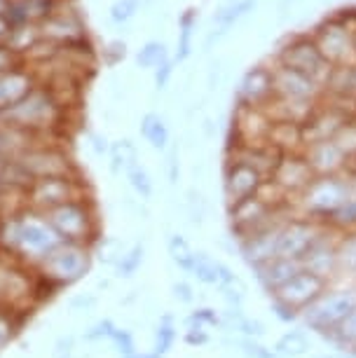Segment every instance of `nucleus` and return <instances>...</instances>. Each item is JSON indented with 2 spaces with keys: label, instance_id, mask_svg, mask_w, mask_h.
<instances>
[{
  "label": "nucleus",
  "instance_id": "obj_1",
  "mask_svg": "<svg viewBox=\"0 0 356 358\" xmlns=\"http://www.w3.org/2000/svg\"><path fill=\"white\" fill-rule=\"evenodd\" d=\"M59 244L62 236L55 232V227L43 213L31 208L3 215L0 220V253L26 267H38Z\"/></svg>",
  "mask_w": 356,
  "mask_h": 358
},
{
  "label": "nucleus",
  "instance_id": "obj_2",
  "mask_svg": "<svg viewBox=\"0 0 356 358\" xmlns=\"http://www.w3.org/2000/svg\"><path fill=\"white\" fill-rule=\"evenodd\" d=\"M66 108L69 106H64L47 87L38 85L36 90H33L29 96H24L17 106L0 113V124L12 127V129H19L24 134H31V136H36L40 141L62 124Z\"/></svg>",
  "mask_w": 356,
  "mask_h": 358
},
{
  "label": "nucleus",
  "instance_id": "obj_3",
  "mask_svg": "<svg viewBox=\"0 0 356 358\" xmlns=\"http://www.w3.org/2000/svg\"><path fill=\"white\" fill-rule=\"evenodd\" d=\"M352 178L347 173L338 176H314L310 185L293 199V211L305 218L324 222L352 197Z\"/></svg>",
  "mask_w": 356,
  "mask_h": 358
},
{
  "label": "nucleus",
  "instance_id": "obj_4",
  "mask_svg": "<svg viewBox=\"0 0 356 358\" xmlns=\"http://www.w3.org/2000/svg\"><path fill=\"white\" fill-rule=\"evenodd\" d=\"M94 260V246L85 244H69L62 241L55 251L36 267L40 281L55 293V290H64L76 286L83 281L92 269Z\"/></svg>",
  "mask_w": 356,
  "mask_h": 358
},
{
  "label": "nucleus",
  "instance_id": "obj_5",
  "mask_svg": "<svg viewBox=\"0 0 356 358\" xmlns=\"http://www.w3.org/2000/svg\"><path fill=\"white\" fill-rule=\"evenodd\" d=\"M354 307H356V286H342V288L328 286L324 295H319L310 307L302 309L300 321L312 333L326 337L333 330H338V326L352 314Z\"/></svg>",
  "mask_w": 356,
  "mask_h": 358
},
{
  "label": "nucleus",
  "instance_id": "obj_6",
  "mask_svg": "<svg viewBox=\"0 0 356 358\" xmlns=\"http://www.w3.org/2000/svg\"><path fill=\"white\" fill-rule=\"evenodd\" d=\"M43 215L62 236V241L85 246H94L99 241V213L92 199L71 201Z\"/></svg>",
  "mask_w": 356,
  "mask_h": 358
},
{
  "label": "nucleus",
  "instance_id": "obj_7",
  "mask_svg": "<svg viewBox=\"0 0 356 358\" xmlns=\"http://www.w3.org/2000/svg\"><path fill=\"white\" fill-rule=\"evenodd\" d=\"M83 199H90V194H87V183L80 180L78 173L33 180L24 192L26 208H31L36 213H50L64 204Z\"/></svg>",
  "mask_w": 356,
  "mask_h": 358
},
{
  "label": "nucleus",
  "instance_id": "obj_8",
  "mask_svg": "<svg viewBox=\"0 0 356 358\" xmlns=\"http://www.w3.org/2000/svg\"><path fill=\"white\" fill-rule=\"evenodd\" d=\"M277 64L312 78L314 83H319L324 90L328 85V78H331V73H333V66L321 57L319 47L314 43L312 36H295L288 40L277 54Z\"/></svg>",
  "mask_w": 356,
  "mask_h": 358
},
{
  "label": "nucleus",
  "instance_id": "obj_9",
  "mask_svg": "<svg viewBox=\"0 0 356 358\" xmlns=\"http://www.w3.org/2000/svg\"><path fill=\"white\" fill-rule=\"evenodd\" d=\"M15 162L22 166V171L31 178V183H33V180H40V178H57V176L78 173L69 155H66L62 148H57L52 143L31 145L29 150L17 155Z\"/></svg>",
  "mask_w": 356,
  "mask_h": 358
},
{
  "label": "nucleus",
  "instance_id": "obj_10",
  "mask_svg": "<svg viewBox=\"0 0 356 358\" xmlns=\"http://www.w3.org/2000/svg\"><path fill=\"white\" fill-rule=\"evenodd\" d=\"M324 229H326L324 222H317L312 218H305V215L293 213L291 218H286L284 225H281L279 258L300 262L305 258V253L314 246V241L324 234Z\"/></svg>",
  "mask_w": 356,
  "mask_h": 358
},
{
  "label": "nucleus",
  "instance_id": "obj_11",
  "mask_svg": "<svg viewBox=\"0 0 356 358\" xmlns=\"http://www.w3.org/2000/svg\"><path fill=\"white\" fill-rule=\"evenodd\" d=\"M314 43H317L321 57L333 66H349L356 64V54H354V38L352 31L340 22L338 17L328 19L321 26H317L314 31Z\"/></svg>",
  "mask_w": 356,
  "mask_h": 358
},
{
  "label": "nucleus",
  "instance_id": "obj_12",
  "mask_svg": "<svg viewBox=\"0 0 356 358\" xmlns=\"http://www.w3.org/2000/svg\"><path fill=\"white\" fill-rule=\"evenodd\" d=\"M284 211H272L265 201H260L256 194L248 197L239 204H234L227 208V218H230V229H232V239H244V236L258 232L272 222H277Z\"/></svg>",
  "mask_w": 356,
  "mask_h": 358
},
{
  "label": "nucleus",
  "instance_id": "obj_13",
  "mask_svg": "<svg viewBox=\"0 0 356 358\" xmlns=\"http://www.w3.org/2000/svg\"><path fill=\"white\" fill-rule=\"evenodd\" d=\"M331 283H326L324 279L314 276L305 269H300L291 281H286L284 286L277 288L272 293V300L281 302V305L291 307L293 312H302L305 307H310L319 295H324Z\"/></svg>",
  "mask_w": 356,
  "mask_h": 358
},
{
  "label": "nucleus",
  "instance_id": "obj_14",
  "mask_svg": "<svg viewBox=\"0 0 356 358\" xmlns=\"http://www.w3.org/2000/svg\"><path fill=\"white\" fill-rule=\"evenodd\" d=\"M284 220L286 218H279L277 222H272V225H267L263 229H258V232L248 234L244 239L237 241L241 260H244L251 269L265 265V262H270L279 255V234H281Z\"/></svg>",
  "mask_w": 356,
  "mask_h": 358
},
{
  "label": "nucleus",
  "instance_id": "obj_15",
  "mask_svg": "<svg viewBox=\"0 0 356 358\" xmlns=\"http://www.w3.org/2000/svg\"><path fill=\"white\" fill-rule=\"evenodd\" d=\"M263 176H260L256 169L244 164V162L230 159L225 164V173H223V194L227 201V208L239 204L248 197L258 192V187L263 185Z\"/></svg>",
  "mask_w": 356,
  "mask_h": 358
},
{
  "label": "nucleus",
  "instance_id": "obj_16",
  "mask_svg": "<svg viewBox=\"0 0 356 358\" xmlns=\"http://www.w3.org/2000/svg\"><path fill=\"white\" fill-rule=\"evenodd\" d=\"M274 80V96L279 99H293V101H321L324 87L314 83L312 78L302 76L298 71H291L286 66H274L272 69Z\"/></svg>",
  "mask_w": 356,
  "mask_h": 358
},
{
  "label": "nucleus",
  "instance_id": "obj_17",
  "mask_svg": "<svg viewBox=\"0 0 356 358\" xmlns=\"http://www.w3.org/2000/svg\"><path fill=\"white\" fill-rule=\"evenodd\" d=\"M335 236L338 232H333L331 227L324 229V234L314 241V246L305 253V258L300 260V265L305 272H310L319 279H324L326 283H333V279L338 276V258H335Z\"/></svg>",
  "mask_w": 356,
  "mask_h": 358
},
{
  "label": "nucleus",
  "instance_id": "obj_18",
  "mask_svg": "<svg viewBox=\"0 0 356 358\" xmlns=\"http://www.w3.org/2000/svg\"><path fill=\"white\" fill-rule=\"evenodd\" d=\"M270 178L288 194V197L295 199L307 185H310L314 173L310 164H307V159L302 157V152H286V155H281L279 164Z\"/></svg>",
  "mask_w": 356,
  "mask_h": 358
},
{
  "label": "nucleus",
  "instance_id": "obj_19",
  "mask_svg": "<svg viewBox=\"0 0 356 358\" xmlns=\"http://www.w3.org/2000/svg\"><path fill=\"white\" fill-rule=\"evenodd\" d=\"M302 157L307 159L314 176H338V173L349 176V162L342 155L340 148L335 145L333 138L305 145L302 148Z\"/></svg>",
  "mask_w": 356,
  "mask_h": 358
},
{
  "label": "nucleus",
  "instance_id": "obj_20",
  "mask_svg": "<svg viewBox=\"0 0 356 358\" xmlns=\"http://www.w3.org/2000/svg\"><path fill=\"white\" fill-rule=\"evenodd\" d=\"M274 99V80L272 69L256 66L251 69L241 80L239 87V106L248 108H265Z\"/></svg>",
  "mask_w": 356,
  "mask_h": 358
},
{
  "label": "nucleus",
  "instance_id": "obj_21",
  "mask_svg": "<svg viewBox=\"0 0 356 358\" xmlns=\"http://www.w3.org/2000/svg\"><path fill=\"white\" fill-rule=\"evenodd\" d=\"M40 83L36 73L29 69H12L0 76V113L10 110L12 106H17L24 96L36 90Z\"/></svg>",
  "mask_w": 356,
  "mask_h": 358
},
{
  "label": "nucleus",
  "instance_id": "obj_22",
  "mask_svg": "<svg viewBox=\"0 0 356 358\" xmlns=\"http://www.w3.org/2000/svg\"><path fill=\"white\" fill-rule=\"evenodd\" d=\"M302 269L298 260H288V258H274L270 262L260 267H253V274H256V281L260 283V288L267 290V293H274L277 288L284 286L286 281H291L295 274Z\"/></svg>",
  "mask_w": 356,
  "mask_h": 358
},
{
  "label": "nucleus",
  "instance_id": "obj_23",
  "mask_svg": "<svg viewBox=\"0 0 356 358\" xmlns=\"http://www.w3.org/2000/svg\"><path fill=\"white\" fill-rule=\"evenodd\" d=\"M312 351V337L307 335L305 328L286 330L284 335L274 342V354L279 358H300Z\"/></svg>",
  "mask_w": 356,
  "mask_h": 358
},
{
  "label": "nucleus",
  "instance_id": "obj_24",
  "mask_svg": "<svg viewBox=\"0 0 356 358\" xmlns=\"http://www.w3.org/2000/svg\"><path fill=\"white\" fill-rule=\"evenodd\" d=\"M335 258H338V276L356 279V229L335 236Z\"/></svg>",
  "mask_w": 356,
  "mask_h": 358
},
{
  "label": "nucleus",
  "instance_id": "obj_25",
  "mask_svg": "<svg viewBox=\"0 0 356 358\" xmlns=\"http://www.w3.org/2000/svg\"><path fill=\"white\" fill-rule=\"evenodd\" d=\"M220 265L223 262L211 258L209 253L204 251H194V260L190 267V274L204 286H218L220 288Z\"/></svg>",
  "mask_w": 356,
  "mask_h": 358
},
{
  "label": "nucleus",
  "instance_id": "obj_26",
  "mask_svg": "<svg viewBox=\"0 0 356 358\" xmlns=\"http://www.w3.org/2000/svg\"><path fill=\"white\" fill-rule=\"evenodd\" d=\"M40 36L47 38L50 43H76V40L83 38V31H80L78 24H73L71 19L66 22L64 17H52L50 22L43 24V31Z\"/></svg>",
  "mask_w": 356,
  "mask_h": 358
},
{
  "label": "nucleus",
  "instance_id": "obj_27",
  "mask_svg": "<svg viewBox=\"0 0 356 358\" xmlns=\"http://www.w3.org/2000/svg\"><path fill=\"white\" fill-rule=\"evenodd\" d=\"M141 136L155 148V150H164L166 143H169V129H166L164 120L155 113H148L141 120Z\"/></svg>",
  "mask_w": 356,
  "mask_h": 358
},
{
  "label": "nucleus",
  "instance_id": "obj_28",
  "mask_svg": "<svg viewBox=\"0 0 356 358\" xmlns=\"http://www.w3.org/2000/svg\"><path fill=\"white\" fill-rule=\"evenodd\" d=\"M178 340V330H176V323H173V316L171 314H164L159 316V323H157V330H155V347H152V354H157L162 358L164 354H169L173 349V344Z\"/></svg>",
  "mask_w": 356,
  "mask_h": 358
},
{
  "label": "nucleus",
  "instance_id": "obj_29",
  "mask_svg": "<svg viewBox=\"0 0 356 358\" xmlns=\"http://www.w3.org/2000/svg\"><path fill=\"white\" fill-rule=\"evenodd\" d=\"M326 227H331L333 232H354L356 229V194H352L331 218L326 220Z\"/></svg>",
  "mask_w": 356,
  "mask_h": 358
},
{
  "label": "nucleus",
  "instance_id": "obj_30",
  "mask_svg": "<svg viewBox=\"0 0 356 358\" xmlns=\"http://www.w3.org/2000/svg\"><path fill=\"white\" fill-rule=\"evenodd\" d=\"M326 340L331 342L335 349L352 351L356 347V307L352 309V314L340 323L338 330H333L331 335H326Z\"/></svg>",
  "mask_w": 356,
  "mask_h": 358
},
{
  "label": "nucleus",
  "instance_id": "obj_31",
  "mask_svg": "<svg viewBox=\"0 0 356 358\" xmlns=\"http://www.w3.org/2000/svg\"><path fill=\"white\" fill-rule=\"evenodd\" d=\"M143 258H145V248L143 244H134L129 246L127 251L120 255L118 262H115V274L122 276V279H129V276H134L141 269V265H143Z\"/></svg>",
  "mask_w": 356,
  "mask_h": 358
},
{
  "label": "nucleus",
  "instance_id": "obj_32",
  "mask_svg": "<svg viewBox=\"0 0 356 358\" xmlns=\"http://www.w3.org/2000/svg\"><path fill=\"white\" fill-rule=\"evenodd\" d=\"M38 40H40V33L33 29V26L22 24L19 29L8 33V38H5V47H8L12 54H17V52L31 50L33 45H38Z\"/></svg>",
  "mask_w": 356,
  "mask_h": 358
},
{
  "label": "nucleus",
  "instance_id": "obj_33",
  "mask_svg": "<svg viewBox=\"0 0 356 358\" xmlns=\"http://www.w3.org/2000/svg\"><path fill=\"white\" fill-rule=\"evenodd\" d=\"M19 328H22V316L0 307V351L8 349L10 344L17 340Z\"/></svg>",
  "mask_w": 356,
  "mask_h": 358
},
{
  "label": "nucleus",
  "instance_id": "obj_34",
  "mask_svg": "<svg viewBox=\"0 0 356 358\" xmlns=\"http://www.w3.org/2000/svg\"><path fill=\"white\" fill-rule=\"evenodd\" d=\"M127 178H129V185L134 187V192L138 194L141 199H150L152 197V180L148 171L141 164H129L127 166Z\"/></svg>",
  "mask_w": 356,
  "mask_h": 358
},
{
  "label": "nucleus",
  "instance_id": "obj_35",
  "mask_svg": "<svg viewBox=\"0 0 356 358\" xmlns=\"http://www.w3.org/2000/svg\"><path fill=\"white\" fill-rule=\"evenodd\" d=\"M162 62H166V52L162 43H148L143 50L138 52L141 69H157Z\"/></svg>",
  "mask_w": 356,
  "mask_h": 358
},
{
  "label": "nucleus",
  "instance_id": "obj_36",
  "mask_svg": "<svg viewBox=\"0 0 356 358\" xmlns=\"http://www.w3.org/2000/svg\"><path fill=\"white\" fill-rule=\"evenodd\" d=\"M253 8H256V0H239V3H232L220 10L216 15V22L223 26H230V24H234V19H239L241 15H246V12Z\"/></svg>",
  "mask_w": 356,
  "mask_h": 358
},
{
  "label": "nucleus",
  "instance_id": "obj_37",
  "mask_svg": "<svg viewBox=\"0 0 356 358\" xmlns=\"http://www.w3.org/2000/svg\"><path fill=\"white\" fill-rule=\"evenodd\" d=\"M115 323L111 319H101L97 323H92L90 328L83 333V340L85 342H101V340H111V335L115 333Z\"/></svg>",
  "mask_w": 356,
  "mask_h": 358
},
{
  "label": "nucleus",
  "instance_id": "obj_38",
  "mask_svg": "<svg viewBox=\"0 0 356 358\" xmlns=\"http://www.w3.org/2000/svg\"><path fill=\"white\" fill-rule=\"evenodd\" d=\"M237 347H239V351L246 358H279L277 354H274V349L263 347V344H260L258 340H251V337H244V340H239Z\"/></svg>",
  "mask_w": 356,
  "mask_h": 358
},
{
  "label": "nucleus",
  "instance_id": "obj_39",
  "mask_svg": "<svg viewBox=\"0 0 356 358\" xmlns=\"http://www.w3.org/2000/svg\"><path fill=\"white\" fill-rule=\"evenodd\" d=\"M111 342L115 344V349L122 356L136 354V340H134V335L127 328H115V333L111 335Z\"/></svg>",
  "mask_w": 356,
  "mask_h": 358
},
{
  "label": "nucleus",
  "instance_id": "obj_40",
  "mask_svg": "<svg viewBox=\"0 0 356 358\" xmlns=\"http://www.w3.org/2000/svg\"><path fill=\"white\" fill-rule=\"evenodd\" d=\"M220 293H223V300L230 305V309H241V302H244V286H241L239 281L232 283V286H223Z\"/></svg>",
  "mask_w": 356,
  "mask_h": 358
},
{
  "label": "nucleus",
  "instance_id": "obj_41",
  "mask_svg": "<svg viewBox=\"0 0 356 358\" xmlns=\"http://www.w3.org/2000/svg\"><path fill=\"white\" fill-rule=\"evenodd\" d=\"M190 323H197L199 328H204V326H216V323H220V316L216 309H211V307H201L197 309L192 316H190Z\"/></svg>",
  "mask_w": 356,
  "mask_h": 358
},
{
  "label": "nucleus",
  "instance_id": "obj_42",
  "mask_svg": "<svg viewBox=\"0 0 356 358\" xmlns=\"http://www.w3.org/2000/svg\"><path fill=\"white\" fill-rule=\"evenodd\" d=\"M97 300H99V297L94 293H83V295L73 297V300L69 302V307H71L73 314H83V312H90V309L97 305Z\"/></svg>",
  "mask_w": 356,
  "mask_h": 358
},
{
  "label": "nucleus",
  "instance_id": "obj_43",
  "mask_svg": "<svg viewBox=\"0 0 356 358\" xmlns=\"http://www.w3.org/2000/svg\"><path fill=\"white\" fill-rule=\"evenodd\" d=\"M138 8V0H120V3L113 5V19L115 22H124V19H129L134 12Z\"/></svg>",
  "mask_w": 356,
  "mask_h": 358
},
{
  "label": "nucleus",
  "instance_id": "obj_44",
  "mask_svg": "<svg viewBox=\"0 0 356 358\" xmlns=\"http://www.w3.org/2000/svg\"><path fill=\"white\" fill-rule=\"evenodd\" d=\"M171 295L176 297L178 302H185V305L194 302V290L187 281H173L171 283Z\"/></svg>",
  "mask_w": 356,
  "mask_h": 358
},
{
  "label": "nucleus",
  "instance_id": "obj_45",
  "mask_svg": "<svg viewBox=\"0 0 356 358\" xmlns=\"http://www.w3.org/2000/svg\"><path fill=\"white\" fill-rule=\"evenodd\" d=\"M272 309H274V316H277L279 321H284V323H295L300 319L298 312H293L291 307L281 305V302H277V300H272Z\"/></svg>",
  "mask_w": 356,
  "mask_h": 358
},
{
  "label": "nucleus",
  "instance_id": "obj_46",
  "mask_svg": "<svg viewBox=\"0 0 356 358\" xmlns=\"http://www.w3.org/2000/svg\"><path fill=\"white\" fill-rule=\"evenodd\" d=\"M169 78H171V62L166 59V62L159 64L157 71H155V85H157V90H164L166 83H169Z\"/></svg>",
  "mask_w": 356,
  "mask_h": 358
},
{
  "label": "nucleus",
  "instance_id": "obj_47",
  "mask_svg": "<svg viewBox=\"0 0 356 358\" xmlns=\"http://www.w3.org/2000/svg\"><path fill=\"white\" fill-rule=\"evenodd\" d=\"M12 69H17L15 54H12L5 45H0V76H3V73H8V71H12Z\"/></svg>",
  "mask_w": 356,
  "mask_h": 358
},
{
  "label": "nucleus",
  "instance_id": "obj_48",
  "mask_svg": "<svg viewBox=\"0 0 356 358\" xmlns=\"http://www.w3.org/2000/svg\"><path fill=\"white\" fill-rule=\"evenodd\" d=\"M185 342H187V344H197V347H201V344L209 342V335H206V330H204V328L192 326V328L185 333Z\"/></svg>",
  "mask_w": 356,
  "mask_h": 358
},
{
  "label": "nucleus",
  "instance_id": "obj_49",
  "mask_svg": "<svg viewBox=\"0 0 356 358\" xmlns=\"http://www.w3.org/2000/svg\"><path fill=\"white\" fill-rule=\"evenodd\" d=\"M73 337L71 335H64V337H59V342H57V347H55V356L57 358H71L73 354Z\"/></svg>",
  "mask_w": 356,
  "mask_h": 358
},
{
  "label": "nucleus",
  "instance_id": "obj_50",
  "mask_svg": "<svg viewBox=\"0 0 356 358\" xmlns=\"http://www.w3.org/2000/svg\"><path fill=\"white\" fill-rule=\"evenodd\" d=\"M94 152L97 155H104V152H108V143H106V138L104 136H94Z\"/></svg>",
  "mask_w": 356,
  "mask_h": 358
},
{
  "label": "nucleus",
  "instance_id": "obj_51",
  "mask_svg": "<svg viewBox=\"0 0 356 358\" xmlns=\"http://www.w3.org/2000/svg\"><path fill=\"white\" fill-rule=\"evenodd\" d=\"M8 33H10V24H8V19L0 17V40L8 38Z\"/></svg>",
  "mask_w": 356,
  "mask_h": 358
},
{
  "label": "nucleus",
  "instance_id": "obj_52",
  "mask_svg": "<svg viewBox=\"0 0 356 358\" xmlns=\"http://www.w3.org/2000/svg\"><path fill=\"white\" fill-rule=\"evenodd\" d=\"M310 358H342V356L335 354V351H321V354H312Z\"/></svg>",
  "mask_w": 356,
  "mask_h": 358
},
{
  "label": "nucleus",
  "instance_id": "obj_53",
  "mask_svg": "<svg viewBox=\"0 0 356 358\" xmlns=\"http://www.w3.org/2000/svg\"><path fill=\"white\" fill-rule=\"evenodd\" d=\"M122 358H159L157 354H152V351H150V354H138V351H136V354H131V356H122Z\"/></svg>",
  "mask_w": 356,
  "mask_h": 358
},
{
  "label": "nucleus",
  "instance_id": "obj_54",
  "mask_svg": "<svg viewBox=\"0 0 356 358\" xmlns=\"http://www.w3.org/2000/svg\"><path fill=\"white\" fill-rule=\"evenodd\" d=\"M5 162H8V159H0V173H3ZM3 194H5V190H3V178H0V197H3Z\"/></svg>",
  "mask_w": 356,
  "mask_h": 358
},
{
  "label": "nucleus",
  "instance_id": "obj_55",
  "mask_svg": "<svg viewBox=\"0 0 356 358\" xmlns=\"http://www.w3.org/2000/svg\"><path fill=\"white\" fill-rule=\"evenodd\" d=\"M5 10H8V3H3V0H0V17L5 15Z\"/></svg>",
  "mask_w": 356,
  "mask_h": 358
},
{
  "label": "nucleus",
  "instance_id": "obj_56",
  "mask_svg": "<svg viewBox=\"0 0 356 358\" xmlns=\"http://www.w3.org/2000/svg\"><path fill=\"white\" fill-rule=\"evenodd\" d=\"M349 178H352V190H354V194H356V171L349 176Z\"/></svg>",
  "mask_w": 356,
  "mask_h": 358
},
{
  "label": "nucleus",
  "instance_id": "obj_57",
  "mask_svg": "<svg viewBox=\"0 0 356 358\" xmlns=\"http://www.w3.org/2000/svg\"><path fill=\"white\" fill-rule=\"evenodd\" d=\"M352 38H354V54H356V31L352 33Z\"/></svg>",
  "mask_w": 356,
  "mask_h": 358
},
{
  "label": "nucleus",
  "instance_id": "obj_58",
  "mask_svg": "<svg viewBox=\"0 0 356 358\" xmlns=\"http://www.w3.org/2000/svg\"><path fill=\"white\" fill-rule=\"evenodd\" d=\"M354 117H356V106H354Z\"/></svg>",
  "mask_w": 356,
  "mask_h": 358
},
{
  "label": "nucleus",
  "instance_id": "obj_59",
  "mask_svg": "<svg viewBox=\"0 0 356 358\" xmlns=\"http://www.w3.org/2000/svg\"><path fill=\"white\" fill-rule=\"evenodd\" d=\"M354 286H356V279H354Z\"/></svg>",
  "mask_w": 356,
  "mask_h": 358
}]
</instances>
